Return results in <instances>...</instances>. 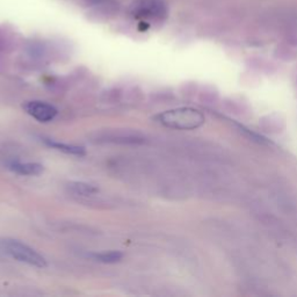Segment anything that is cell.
Returning <instances> with one entry per match:
<instances>
[{
	"label": "cell",
	"instance_id": "277c9868",
	"mask_svg": "<svg viewBox=\"0 0 297 297\" xmlns=\"http://www.w3.org/2000/svg\"><path fill=\"white\" fill-rule=\"evenodd\" d=\"M12 172L20 174V176H39L43 171V166L38 163H20V161H12L8 165Z\"/></svg>",
	"mask_w": 297,
	"mask_h": 297
},
{
	"label": "cell",
	"instance_id": "6da1fadb",
	"mask_svg": "<svg viewBox=\"0 0 297 297\" xmlns=\"http://www.w3.org/2000/svg\"><path fill=\"white\" fill-rule=\"evenodd\" d=\"M159 123L171 129L192 130L197 129L204 123L206 119L200 110L182 107V108L171 109L156 116Z\"/></svg>",
	"mask_w": 297,
	"mask_h": 297
},
{
	"label": "cell",
	"instance_id": "52a82bcc",
	"mask_svg": "<svg viewBox=\"0 0 297 297\" xmlns=\"http://www.w3.org/2000/svg\"><path fill=\"white\" fill-rule=\"evenodd\" d=\"M70 188H71L75 193H77V194L84 195V197H86V195H92L98 192L97 187H94L93 185H90V183H85V182H72L70 183Z\"/></svg>",
	"mask_w": 297,
	"mask_h": 297
},
{
	"label": "cell",
	"instance_id": "7a4b0ae2",
	"mask_svg": "<svg viewBox=\"0 0 297 297\" xmlns=\"http://www.w3.org/2000/svg\"><path fill=\"white\" fill-rule=\"evenodd\" d=\"M0 246L5 253H7L12 258L17 259L18 261L24 262L34 267H47V260L44 257H42L39 252H36L35 250L22 241L17 239H4L0 241Z\"/></svg>",
	"mask_w": 297,
	"mask_h": 297
},
{
	"label": "cell",
	"instance_id": "8992f818",
	"mask_svg": "<svg viewBox=\"0 0 297 297\" xmlns=\"http://www.w3.org/2000/svg\"><path fill=\"white\" fill-rule=\"evenodd\" d=\"M94 260L99 262H103V264H115V262L120 261L123 257V254L119 251H110V252H102V253H96L92 254Z\"/></svg>",
	"mask_w": 297,
	"mask_h": 297
},
{
	"label": "cell",
	"instance_id": "9c48e42d",
	"mask_svg": "<svg viewBox=\"0 0 297 297\" xmlns=\"http://www.w3.org/2000/svg\"><path fill=\"white\" fill-rule=\"evenodd\" d=\"M90 1H91V2H93V4H96V2L99 1V0H90Z\"/></svg>",
	"mask_w": 297,
	"mask_h": 297
},
{
	"label": "cell",
	"instance_id": "ba28073f",
	"mask_svg": "<svg viewBox=\"0 0 297 297\" xmlns=\"http://www.w3.org/2000/svg\"><path fill=\"white\" fill-rule=\"evenodd\" d=\"M267 119H268V121H267V123H271L272 125L274 124V122H273V120H272V116H267ZM266 129V131H271V133H277V131H281V130H278L280 129V128H273V127H267V128H265Z\"/></svg>",
	"mask_w": 297,
	"mask_h": 297
},
{
	"label": "cell",
	"instance_id": "5b68a950",
	"mask_svg": "<svg viewBox=\"0 0 297 297\" xmlns=\"http://www.w3.org/2000/svg\"><path fill=\"white\" fill-rule=\"evenodd\" d=\"M43 142L47 144L48 146L53 148L58 151L64 152L66 155H73V156H84L86 154V150L82 146L78 145H72V144H66V143H60L57 140L50 139H44Z\"/></svg>",
	"mask_w": 297,
	"mask_h": 297
},
{
	"label": "cell",
	"instance_id": "3957f363",
	"mask_svg": "<svg viewBox=\"0 0 297 297\" xmlns=\"http://www.w3.org/2000/svg\"><path fill=\"white\" fill-rule=\"evenodd\" d=\"M23 109L26 110L27 114L33 116L35 120L40 122H50L53 121L57 115V109L50 103L44 102V101H28L23 105Z\"/></svg>",
	"mask_w": 297,
	"mask_h": 297
}]
</instances>
